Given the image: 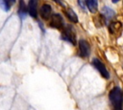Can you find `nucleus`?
Wrapping results in <instances>:
<instances>
[{"mask_svg":"<svg viewBox=\"0 0 123 110\" xmlns=\"http://www.w3.org/2000/svg\"><path fill=\"white\" fill-rule=\"evenodd\" d=\"M27 9H28V12H29V14H30L33 18H37V1H35V0H30V1L28 2Z\"/></svg>","mask_w":123,"mask_h":110,"instance_id":"nucleus-7","label":"nucleus"},{"mask_svg":"<svg viewBox=\"0 0 123 110\" xmlns=\"http://www.w3.org/2000/svg\"><path fill=\"white\" fill-rule=\"evenodd\" d=\"M101 15L103 16V18L105 19V21L108 22V21H110L115 15V12H114L113 10L110 9L109 7H103V9H102V14Z\"/></svg>","mask_w":123,"mask_h":110,"instance_id":"nucleus-8","label":"nucleus"},{"mask_svg":"<svg viewBox=\"0 0 123 110\" xmlns=\"http://www.w3.org/2000/svg\"><path fill=\"white\" fill-rule=\"evenodd\" d=\"M92 64H93V66L97 69V71L102 75V77H104L105 78H109V77H110V73L108 72L106 66H105L98 58H93Z\"/></svg>","mask_w":123,"mask_h":110,"instance_id":"nucleus-4","label":"nucleus"},{"mask_svg":"<svg viewBox=\"0 0 123 110\" xmlns=\"http://www.w3.org/2000/svg\"><path fill=\"white\" fill-rule=\"evenodd\" d=\"M49 26L54 29L62 30L64 28V22H63V18L62 17V15L59 13H55V14L51 15Z\"/></svg>","mask_w":123,"mask_h":110,"instance_id":"nucleus-3","label":"nucleus"},{"mask_svg":"<svg viewBox=\"0 0 123 110\" xmlns=\"http://www.w3.org/2000/svg\"><path fill=\"white\" fill-rule=\"evenodd\" d=\"M51 12H52V9L51 6L48 4H44L41 6L40 8V15L43 19H48L51 17Z\"/></svg>","mask_w":123,"mask_h":110,"instance_id":"nucleus-9","label":"nucleus"},{"mask_svg":"<svg viewBox=\"0 0 123 110\" xmlns=\"http://www.w3.org/2000/svg\"><path fill=\"white\" fill-rule=\"evenodd\" d=\"M109 99L112 110H123V91L120 87H113L109 94Z\"/></svg>","mask_w":123,"mask_h":110,"instance_id":"nucleus-1","label":"nucleus"},{"mask_svg":"<svg viewBox=\"0 0 123 110\" xmlns=\"http://www.w3.org/2000/svg\"><path fill=\"white\" fill-rule=\"evenodd\" d=\"M62 31V38L63 40H66L69 43L75 45L76 44V35H75V33H74L72 27L70 25L65 26Z\"/></svg>","mask_w":123,"mask_h":110,"instance_id":"nucleus-2","label":"nucleus"},{"mask_svg":"<svg viewBox=\"0 0 123 110\" xmlns=\"http://www.w3.org/2000/svg\"><path fill=\"white\" fill-rule=\"evenodd\" d=\"M27 14V6L25 5L24 1L19 2V7H18V15L21 19H23Z\"/></svg>","mask_w":123,"mask_h":110,"instance_id":"nucleus-11","label":"nucleus"},{"mask_svg":"<svg viewBox=\"0 0 123 110\" xmlns=\"http://www.w3.org/2000/svg\"><path fill=\"white\" fill-rule=\"evenodd\" d=\"M14 3V1H6V0H0V7L2 10L8 11L11 8V6Z\"/></svg>","mask_w":123,"mask_h":110,"instance_id":"nucleus-13","label":"nucleus"},{"mask_svg":"<svg viewBox=\"0 0 123 110\" xmlns=\"http://www.w3.org/2000/svg\"><path fill=\"white\" fill-rule=\"evenodd\" d=\"M86 5L87 7V9L89 10V11L91 12H95L97 11V7H98V2L95 0H88L86 2Z\"/></svg>","mask_w":123,"mask_h":110,"instance_id":"nucleus-12","label":"nucleus"},{"mask_svg":"<svg viewBox=\"0 0 123 110\" xmlns=\"http://www.w3.org/2000/svg\"><path fill=\"white\" fill-rule=\"evenodd\" d=\"M79 51H80V55L83 57H86L89 55V44L86 40L81 39L79 41Z\"/></svg>","mask_w":123,"mask_h":110,"instance_id":"nucleus-6","label":"nucleus"},{"mask_svg":"<svg viewBox=\"0 0 123 110\" xmlns=\"http://www.w3.org/2000/svg\"><path fill=\"white\" fill-rule=\"evenodd\" d=\"M109 31H110V33H111L112 35L118 36L122 32V24L118 21L111 22V24L109 25Z\"/></svg>","mask_w":123,"mask_h":110,"instance_id":"nucleus-5","label":"nucleus"},{"mask_svg":"<svg viewBox=\"0 0 123 110\" xmlns=\"http://www.w3.org/2000/svg\"><path fill=\"white\" fill-rule=\"evenodd\" d=\"M64 13L66 14L67 18H68L71 22H73V23H77V22H78V16H77L76 12H75L72 9H70V8L65 9V10H64Z\"/></svg>","mask_w":123,"mask_h":110,"instance_id":"nucleus-10","label":"nucleus"}]
</instances>
